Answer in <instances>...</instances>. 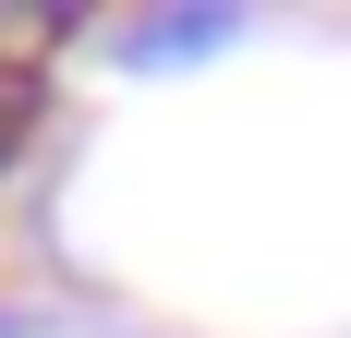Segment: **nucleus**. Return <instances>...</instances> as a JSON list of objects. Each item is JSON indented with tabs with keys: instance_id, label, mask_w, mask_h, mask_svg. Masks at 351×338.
Returning <instances> with one entry per match:
<instances>
[{
	"instance_id": "f257e3e1",
	"label": "nucleus",
	"mask_w": 351,
	"mask_h": 338,
	"mask_svg": "<svg viewBox=\"0 0 351 338\" xmlns=\"http://www.w3.org/2000/svg\"><path fill=\"white\" fill-rule=\"evenodd\" d=\"M109 49H121V73H182V61H206V49H230V12L218 0H182L158 25H121Z\"/></svg>"
}]
</instances>
